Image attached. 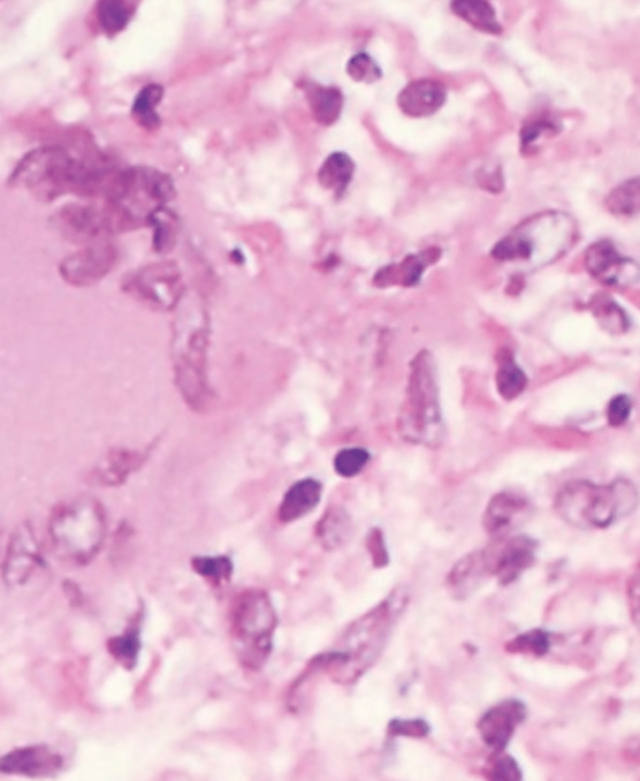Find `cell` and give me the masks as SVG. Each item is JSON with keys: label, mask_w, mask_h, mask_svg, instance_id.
I'll return each instance as SVG.
<instances>
[{"label": "cell", "mask_w": 640, "mask_h": 781, "mask_svg": "<svg viewBox=\"0 0 640 781\" xmlns=\"http://www.w3.org/2000/svg\"><path fill=\"white\" fill-rule=\"evenodd\" d=\"M119 170L97 148L69 149L54 145L25 155L9 183L28 189L45 202L67 194L105 198Z\"/></svg>", "instance_id": "obj_1"}, {"label": "cell", "mask_w": 640, "mask_h": 781, "mask_svg": "<svg viewBox=\"0 0 640 781\" xmlns=\"http://www.w3.org/2000/svg\"><path fill=\"white\" fill-rule=\"evenodd\" d=\"M409 602V589L399 585L377 607L349 625L333 652L320 662L335 682H357L377 663Z\"/></svg>", "instance_id": "obj_2"}, {"label": "cell", "mask_w": 640, "mask_h": 781, "mask_svg": "<svg viewBox=\"0 0 640 781\" xmlns=\"http://www.w3.org/2000/svg\"><path fill=\"white\" fill-rule=\"evenodd\" d=\"M638 489L628 479L597 484L572 480L559 489L554 510L570 527L582 530L607 529L638 508Z\"/></svg>", "instance_id": "obj_3"}, {"label": "cell", "mask_w": 640, "mask_h": 781, "mask_svg": "<svg viewBox=\"0 0 640 781\" xmlns=\"http://www.w3.org/2000/svg\"><path fill=\"white\" fill-rule=\"evenodd\" d=\"M399 433L409 443L439 447L444 438L437 368L432 355L422 352L410 364L407 392L400 409Z\"/></svg>", "instance_id": "obj_4"}, {"label": "cell", "mask_w": 640, "mask_h": 781, "mask_svg": "<svg viewBox=\"0 0 640 781\" xmlns=\"http://www.w3.org/2000/svg\"><path fill=\"white\" fill-rule=\"evenodd\" d=\"M105 533L107 520L102 505L88 497L60 504L49 522L54 553L68 564L92 562L102 548Z\"/></svg>", "instance_id": "obj_5"}, {"label": "cell", "mask_w": 640, "mask_h": 781, "mask_svg": "<svg viewBox=\"0 0 640 781\" xmlns=\"http://www.w3.org/2000/svg\"><path fill=\"white\" fill-rule=\"evenodd\" d=\"M208 320L202 309L182 314L175 323L172 357L180 393L193 409L204 408L209 399L207 354Z\"/></svg>", "instance_id": "obj_6"}, {"label": "cell", "mask_w": 640, "mask_h": 781, "mask_svg": "<svg viewBox=\"0 0 640 781\" xmlns=\"http://www.w3.org/2000/svg\"><path fill=\"white\" fill-rule=\"evenodd\" d=\"M574 237L575 225L568 215L545 213L499 240L492 254L500 262L547 264L572 247Z\"/></svg>", "instance_id": "obj_7"}, {"label": "cell", "mask_w": 640, "mask_h": 781, "mask_svg": "<svg viewBox=\"0 0 640 781\" xmlns=\"http://www.w3.org/2000/svg\"><path fill=\"white\" fill-rule=\"evenodd\" d=\"M277 622V613L267 593L248 590L237 599L232 632L235 649L245 667L258 669L267 662Z\"/></svg>", "instance_id": "obj_8"}, {"label": "cell", "mask_w": 640, "mask_h": 781, "mask_svg": "<svg viewBox=\"0 0 640 781\" xmlns=\"http://www.w3.org/2000/svg\"><path fill=\"white\" fill-rule=\"evenodd\" d=\"M54 228L73 243L92 244L114 234L104 204H69L58 210L52 219Z\"/></svg>", "instance_id": "obj_9"}, {"label": "cell", "mask_w": 640, "mask_h": 781, "mask_svg": "<svg viewBox=\"0 0 640 781\" xmlns=\"http://www.w3.org/2000/svg\"><path fill=\"white\" fill-rule=\"evenodd\" d=\"M537 549L538 543L527 535L494 539L485 548L490 577L497 579L500 585L517 582L525 570L534 564Z\"/></svg>", "instance_id": "obj_10"}, {"label": "cell", "mask_w": 640, "mask_h": 781, "mask_svg": "<svg viewBox=\"0 0 640 781\" xmlns=\"http://www.w3.org/2000/svg\"><path fill=\"white\" fill-rule=\"evenodd\" d=\"M124 289L133 297L162 309L173 308L182 295V280L172 264H157L125 280Z\"/></svg>", "instance_id": "obj_11"}, {"label": "cell", "mask_w": 640, "mask_h": 781, "mask_svg": "<svg viewBox=\"0 0 640 781\" xmlns=\"http://www.w3.org/2000/svg\"><path fill=\"white\" fill-rule=\"evenodd\" d=\"M44 569L42 550L28 524H22L10 539L3 563L5 584L13 589L27 587Z\"/></svg>", "instance_id": "obj_12"}, {"label": "cell", "mask_w": 640, "mask_h": 781, "mask_svg": "<svg viewBox=\"0 0 640 781\" xmlns=\"http://www.w3.org/2000/svg\"><path fill=\"white\" fill-rule=\"evenodd\" d=\"M117 262V249L109 239L85 245L59 265L64 282L73 287H89L102 280Z\"/></svg>", "instance_id": "obj_13"}, {"label": "cell", "mask_w": 640, "mask_h": 781, "mask_svg": "<svg viewBox=\"0 0 640 781\" xmlns=\"http://www.w3.org/2000/svg\"><path fill=\"white\" fill-rule=\"evenodd\" d=\"M525 719L527 707L522 700L505 699L480 717L477 725L480 738L493 754L504 753Z\"/></svg>", "instance_id": "obj_14"}, {"label": "cell", "mask_w": 640, "mask_h": 781, "mask_svg": "<svg viewBox=\"0 0 640 781\" xmlns=\"http://www.w3.org/2000/svg\"><path fill=\"white\" fill-rule=\"evenodd\" d=\"M533 505L524 495L514 492L495 494L483 515V527L493 539L508 537L528 522Z\"/></svg>", "instance_id": "obj_15"}, {"label": "cell", "mask_w": 640, "mask_h": 781, "mask_svg": "<svg viewBox=\"0 0 640 781\" xmlns=\"http://www.w3.org/2000/svg\"><path fill=\"white\" fill-rule=\"evenodd\" d=\"M585 265L588 272L604 284L620 285L638 279L637 264L622 257L609 240L590 245L585 253Z\"/></svg>", "instance_id": "obj_16"}, {"label": "cell", "mask_w": 640, "mask_h": 781, "mask_svg": "<svg viewBox=\"0 0 640 781\" xmlns=\"http://www.w3.org/2000/svg\"><path fill=\"white\" fill-rule=\"evenodd\" d=\"M63 759L44 745L20 748L0 758V772L25 777H49L62 769Z\"/></svg>", "instance_id": "obj_17"}, {"label": "cell", "mask_w": 640, "mask_h": 781, "mask_svg": "<svg viewBox=\"0 0 640 781\" xmlns=\"http://www.w3.org/2000/svg\"><path fill=\"white\" fill-rule=\"evenodd\" d=\"M447 94V88L439 80H414L399 93L398 107L408 117H429L443 107Z\"/></svg>", "instance_id": "obj_18"}, {"label": "cell", "mask_w": 640, "mask_h": 781, "mask_svg": "<svg viewBox=\"0 0 640 781\" xmlns=\"http://www.w3.org/2000/svg\"><path fill=\"white\" fill-rule=\"evenodd\" d=\"M489 577L487 552L482 549L469 553L460 559L450 569L445 584L454 598L462 600L474 593Z\"/></svg>", "instance_id": "obj_19"}, {"label": "cell", "mask_w": 640, "mask_h": 781, "mask_svg": "<svg viewBox=\"0 0 640 781\" xmlns=\"http://www.w3.org/2000/svg\"><path fill=\"white\" fill-rule=\"evenodd\" d=\"M322 493L323 485L317 479L305 478L294 483L280 503V522L292 523L312 512L322 499Z\"/></svg>", "instance_id": "obj_20"}, {"label": "cell", "mask_w": 640, "mask_h": 781, "mask_svg": "<svg viewBox=\"0 0 640 781\" xmlns=\"http://www.w3.org/2000/svg\"><path fill=\"white\" fill-rule=\"evenodd\" d=\"M144 453L117 449L107 455L94 470V478L103 485H119L144 463Z\"/></svg>", "instance_id": "obj_21"}, {"label": "cell", "mask_w": 640, "mask_h": 781, "mask_svg": "<svg viewBox=\"0 0 640 781\" xmlns=\"http://www.w3.org/2000/svg\"><path fill=\"white\" fill-rule=\"evenodd\" d=\"M440 252L438 249H428L425 252L410 255L403 263L392 265V267L379 270L375 282L379 285H388L399 283L403 285H413L419 282L425 268L438 260Z\"/></svg>", "instance_id": "obj_22"}, {"label": "cell", "mask_w": 640, "mask_h": 781, "mask_svg": "<svg viewBox=\"0 0 640 781\" xmlns=\"http://www.w3.org/2000/svg\"><path fill=\"white\" fill-rule=\"evenodd\" d=\"M307 99L315 120L320 124L332 125L342 114L344 97L338 88L310 84Z\"/></svg>", "instance_id": "obj_23"}, {"label": "cell", "mask_w": 640, "mask_h": 781, "mask_svg": "<svg viewBox=\"0 0 640 781\" xmlns=\"http://www.w3.org/2000/svg\"><path fill=\"white\" fill-rule=\"evenodd\" d=\"M352 533V519L344 509L338 507L330 508L318 525L320 543L328 550L343 547L352 537Z\"/></svg>", "instance_id": "obj_24"}, {"label": "cell", "mask_w": 640, "mask_h": 781, "mask_svg": "<svg viewBox=\"0 0 640 781\" xmlns=\"http://www.w3.org/2000/svg\"><path fill=\"white\" fill-rule=\"evenodd\" d=\"M354 170L355 165L349 155L342 152L333 153L320 167L318 180L325 189L342 194L352 182Z\"/></svg>", "instance_id": "obj_25"}, {"label": "cell", "mask_w": 640, "mask_h": 781, "mask_svg": "<svg viewBox=\"0 0 640 781\" xmlns=\"http://www.w3.org/2000/svg\"><path fill=\"white\" fill-rule=\"evenodd\" d=\"M452 9L455 15L462 18L479 32L500 35L503 33L502 25L498 22L497 14L492 4L488 2H454Z\"/></svg>", "instance_id": "obj_26"}, {"label": "cell", "mask_w": 640, "mask_h": 781, "mask_svg": "<svg viewBox=\"0 0 640 781\" xmlns=\"http://www.w3.org/2000/svg\"><path fill=\"white\" fill-rule=\"evenodd\" d=\"M164 89L159 84H149L140 90L134 99L132 114L140 127L154 130L159 127L160 119L157 107L163 99Z\"/></svg>", "instance_id": "obj_27"}, {"label": "cell", "mask_w": 640, "mask_h": 781, "mask_svg": "<svg viewBox=\"0 0 640 781\" xmlns=\"http://www.w3.org/2000/svg\"><path fill=\"white\" fill-rule=\"evenodd\" d=\"M135 5L129 2H100L97 4V20L100 29L109 37L123 32L132 19Z\"/></svg>", "instance_id": "obj_28"}, {"label": "cell", "mask_w": 640, "mask_h": 781, "mask_svg": "<svg viewBox=\"0 0 640 781\" xmlns=\"http://www.w3.org/2000/svg\"><path fill=\"white\" fill-rule=\"evenodd\" d=\"M640 187L639 178L625 180L610 192L605 199V207L610 213L632 217L639 212Z\"/></svg>", "instance_id": "obj_29"}, {"label": "cell", "mask_w": 640, "mask_h": 781, "mask_svg": "<svg viewBox=\"0 0 640 781\" xmlns=\"http://www.w3.org/2000/svg\"><path fill=\"white\" fill-rule=\"evenodd\" d=\"M553 647V634L544 629L528 630L519 634L505 645V650L512 654L533 655L542 658Z\"/></svg>", "instance_id": "obj_30"}, {"label": "cell", "mask_w": 640, "mask_h": 781, "mask_svg": "<svg viewBox=\"0 0 640 781\" xmlns=\"http://www.w3.org/2000/svg\"><path fill=\"white\" fill-rule=\"evenodd\" d=\"M148 224L154 228V248L159 253H167L173 248L175 239H177V217L170 210L162 207L150 215Z\"/></svg>", "instance_id": "obj_31"}, {"label": "cell", "mask_w": 640, "mask_h": 781, "mask_svg": "<svg viewBox=\"0 0 640 781\" xmlns=\"http://www.w3.org/2000/svg\"><path fill=\"white\" fill-rule=\"evenodd\" d=\"M498 393L505 400L518 398L527 387V375L513 359H504L497 372Z\"/></svg>", "instance_id": "obj_32"}, {"label": "cell", "mask_w": 640, "mask_h": 781, "mask_svg": "<svg viewBox=\"0 0 640 781\" xmlns=\"http://www.w3.org/2000/svg\"><path fill=\"white\" fill-rule=\"evenodd\" d=\"M370 460V454L363 448L340 450L334 458V470L340 477L354 478L362 473Z\"/></svg>", "instance_id": "obj_33"}, {"label": "cell", "mask_w": 640, "mask_h": 781, "mask_svg": "<svg viewBox=\"0 0 640 781\" xmlns=\"http://www.w3.org/2000/svg\"><path fill=\"white\" fill-rule=\"evenodd\" d=\"M192 564L195 572L215 583L227 582L233 574L232 560L227 557H197Z\"/></svg>", "instance_id": "obj_34"}, {"label": "cell", "mask_w": 640, "mask_h": 781, "mask_svg": "<svg viewBox=\"0 0 640 781\" xmlns=\"http://www.w3.org/2000/svg\"><path fill=\"white\" fill-rule=\"evenodd\" d=\"M347 72L355 82L374 83L382 78V70L368 54L359 53L349 60Z\"/></svg>", "instance_id": "obj_35"}, {"label": "cell", "mask_w": 640, "mask_h": 781, "mask_svg": "<svg viewBox=\"0 0 640 781\" xmlns=\"http://www.w3.org/2000/svg\"><path fill=\"white\" fill-rule=\"evenodd\" d=\"M494 759L485 769L487 778L493 780H520L523 778L522 769H520L517 760L503 753L493 754Z\"/></svg>", "instance_id": "obj_36"}, {"label": "cell", "mask_w": 640, "mask_h": 781, "mask_svg": "<svg viewBox=\"0 0 640 781\" xmlns=\"http://www.w3.org/2000/svg\"><path fill=\"white\" fill-rule=\"evenodd\" d=\"M110 653L119 660L120 663L132 667L137 660L140 640L137 633H127L112 640L109 643Z\"/></svg>", "instance_id": "obj_37"}, {"label": "cell", "mask_w": 640, "mask_h": 781, "mask_svg": "<svg viewBox=\"0 0 640 781\" xmlns=\"http://www.w3.org/2000/svg\"><path fill=\"white\" fill-rule=\"evenodd\" d=\"M559 127L552 119L538 118L528 122L522 129V145L524 150L532 149L539 139L557 134Z\"/></svg>", "instance_id": "obj_38"}, {"label": "cell", "mask_w": 640, "mask_h": 781, "mask_svg": "<svg viewBox=\"0 0 640 781\" xmlns=\"http://www.w3.org/2000/svg\"><path fill=\"white\" fill-rule=\"evenodd\" d=\"M390 737L424 739L430 734V725L424 719H393L388 725Z\"/></svg>", "instance_id": "obj_39"}, {"label": "cell", "mask_w": 640, "mask_h": 781, "mask_svg": "<svg viewBox=\"0 0 640 781\" xmlns=\"http://www.w3.org/2000/svg\"><path fill=\"white\" fill-rule=\"evenodd\" d=\"M633 403L628 395H617L610 400L607 409V418L609 425L614 428L622 427L628 422L630 413H632Z\"/></svg>", "instance_id": "obj_40"}, {"label": "cell", "mask_w": 640, "mask_h": 781, "mask_svg": "<svg viewBox=\"0 0 640 781\" xmlns=\"http://www.w3.org/2000/svg\"><path fill=\"white\" fill-rule=\"evenodd\" d=\"M369 544L370 550H372L374 563H377L378 565L387 563L388 555L387 552H385L382 534L379 533V530H375V532L372 534Z\"/></svg>", "instance_id": "obj_41"}, {"label": "cell", "mask_w": 640, "mask_h": 781, "mask_svg": "<svg viewBox=\"0 0 640 781\" xmlns=\"http://www.w3.org/2000/svg\"><path fill=\"white\" fill-rule=\"evenodd\" d=\"M639 579H638V573L634 574L633 578H630V588H629V598H630V609H632V612L634 613L633 619L635 623H638V610H639Z\"/></svg>", "instance_id": "obj_42"}, {"label": "cell", "mask_w": 640, "mask_h": 781, "mask_svg": "<svg viewBox=\"0 0 640 781\" xmlns=\"http://www.w3.org/2000/svg\"><path fill=\"white\" fill-rule=\"evenodd\" d=\"M0 542H2V528H0Z\"/></svg>", "instance_id": "obj_43"}]
</instances>
